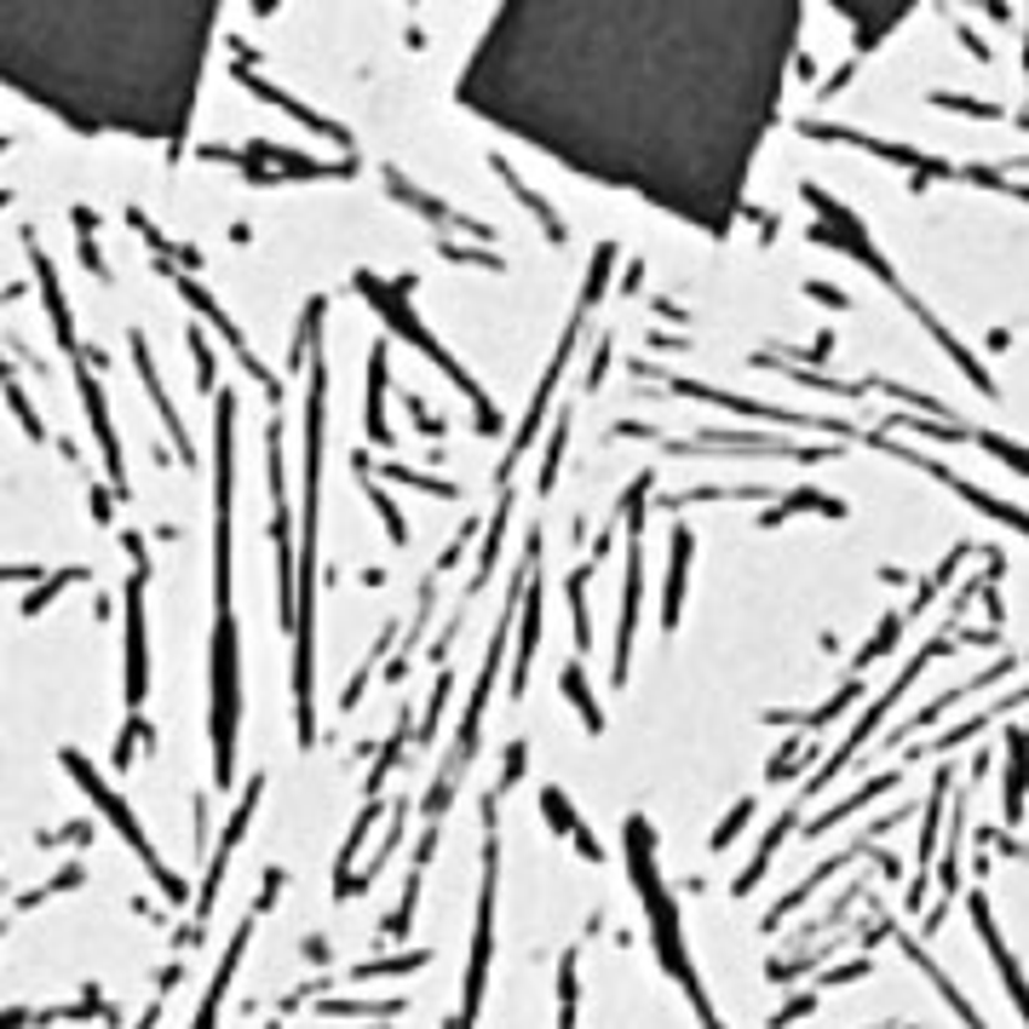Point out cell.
I'll list each match as a JSON object with an SVG mask.
<instances>
[{"instance_id":"9c48e42d","label":"cell","mask_w":1029,"mask_h":1029,"mask_svg":"<svg viewBox=\"0 0 1029 1029\" xmlns=\"http://www.w3.org/2000/svg\"><path fill=\"white\" fill-rule=\"evenodd\" d=\"M932 655H937V644H932V650H921V655H914V668H903V673L892 679V691H885V696H880V702H874V707L863 713V720H857V731H851V736L840 742V748H834V754H828V759H822V770H811V777H806V788H799V799H811V794H822L828 783H834V777H840V770L851 765V754H857V748H863V742H869V736L880 731V720H885V713H892V702H897V696L909 691V684H914V673H921V668L932 662Z\"/></svg>"},{"instance_id":"7dc6e473","label":"cell","mask_w":1029,"mask_h":1029,"mask_svg":"<svg viewBox=\"0 0 1029 1029\" xmlns=\"http://www.w3.org/2000/svg\"><path fill=\"white\" fill-rule=\"evenodd\" d=\"M109 501H116V490H109V483H93V518H98V524L116 518V506H109Z\"/></svg>"},{"instance_id":"d590c367","label":"cell","mask_w":1029,"mask_h":1029,"mask_svg":"<svg viewBox=\"0 0 1029 1029\" xmlns=\"http://www.w3.org/2000/svg\"><path fill=\"white\" fill-rule=\"evenodd\" d=\"M190 357H196V391L213 397V386H219V357H213V346H208L202 328H190Z\"/></svg>"},{"instance_id":"52a82bcc","label":"cell","mask_w":1029,"mask_h":1029,"mask_svg":"<svg viewBox=\"0 0 1029 1029\" xmlns=\"http://www.w3.org/2000/svg\"><path fill=\"white\" fill-rule=\"evenodd\" d=\"M127 553H133V576H127V707L138 713L145 702V684H150V662H145V581H150V558H145V540L133 529H122Z\"/></svg>"},{"instance_id":"f907efd6","label":"cell","mask_w":1029,"mask_h":1029,"mask_svg":"<svg viewBox=\"0 0 1029 1029\" xmlns=\"http://www.w3.org/2000/svg\"><path fill=\"white\" fill-rule=\"evenodd\" d=\"M639 282H644V260H633V265H627V276H621V294H639Z\"/></svg>"},{"instance_id":"8fae6325","label":"cell","mask_w":1029,"mask_h":1029,"mask_svg":"<svg viewBox=\"0 0 1029 1029\" xmlns=\"http://www.w3.org/2000/svg\"><path fill=\"white\" fill-rule=\"evenodd\" d=\"M174 288H179V300H185V305L196 311V317H208V323L219 328V339H224V346H231V351L242 357V368H248V375H253V380L265 386V397H271V403H282V380H271V375H265V363H260V357L248 351V339H242V328H237L231 317H224V305L213 300V288H202V282H196V276H185V271H174Z\"/></svg>"},{"instance_id":"bcb514c9","label":"cell","mask_w":1029,"mask_h":1029,"mask_svg":"<svg viewBox=\"0 0 1029 1029\" xmlns=\"http://www.w3.org/2000/svg\"><path fill=\"white\" fill-rule=\"evenodd\" d=\"M806 300H822L828 311H846V305H851V300L834 288V282H806Z\"/></svg>"},{"instance_id":"cb8c5ba5","label":"cell","mask_w":1029,"mask_h":1029,"mask_svg":"<svg viewBox=\"0 0 1029 1029\" xmlns=\"http://www.w3.org/2000/svg\"><path fill=\"white\" fill-rule=\"evenodd\" d=\"M351 472L363 477V490H368V501H375V512H380V524H386V535H391V547H403V540H409V518H403V512L391 506V495L380 490V477L368 472V454H351Z\"/></svg>"},{"instance_id":"d4e9b609","label":"cell","mask_w":1029,"mask_h":1029,"mask_svg":"<svg viewBox=\"0 0 1029 1029\" xmlns=\"http://www.w3.org/2000/svg\"><path fill=\"white\" fill-rule=\"evenodd\" d=\"M81 581H93V569L87 564H64V569H52V576L30 592V598H23V621H35V616H46L52 610V598H59V592H70V587H81Z\"/></svg>"},{"instance_id":"277c9868","label":"cell","mask_w":1029,"mask_h":1029,"mask_svg":"<svg viewBox=\"0 0 1029 1029\" xmlns=\"http://www.w3.org/2000/svg\"><path fill=\"white\" fill-rule=\"evenodd\" d=\"M655 490V472H639L627 483V495L616 501V512H627V587H621V610H616V655H610V684L627 691L633 679V639H639V598H644V506Z\"/></svg>"},{"instance_id":"ba28073f","label":"cell","mask_w":1029,"mask_h":1029,"mask_svg":"<svg viewBox=\"0 0 1029 1029\" xmlns=\"http://www.w3.org/2000/svg\"><path fill=\"white\" fill-rule=\"evenodd\" d=\"M668 454H777V461H834V443H783V438H765V432H702L691 443H662Z\"/></svg>"},{"instance_id":"8d00e7d4","label":"cell","mask_w":1029,"mask_h":1029,"mask_svg":"<svg viewBox=\"0 0 1029 1029\" xmlns=\"http://www.w3.org/2000/svg\"><path fill=\"white\" fill-rule=\"evenodd\" d=\"M449 691H454V668H438L432 702H426V713H420V742H432V736H438V720H443V702H449Z\"/></svg>"},{"instance_id":"44dd1931","label":"cell","mask_w":1029,"mask_h":1029,"mask_svg":"<svg viewBox=\"0 0 1029 1029\" xmlns=\"http://www.w3.org/2000/svg\"><path fill=\"white\" fill-rule=\"evenodd\" d=\"M260 794H265V777H253V783L242 788V799H237L231 822H224V840H219V851H213V869H208V903H213V885H219V874H224V857L237 851V840L248 834V817L260 811Z\"/></svg>"},{"instance_id":"ab89813d","label":"cell","mask_w":1029,"mask_h":1029,"mask_svg":"<svg viewBox=\"0 0 1029 1029\" xmlns=\"http://www.w3.org/2000/svg\"><path fill=\"white\" fill-rule=\"evenodd\" d=\"M380 811H386L380 799H368V806H363V817H357V828H351V834H346V846H339V885H346V869H351V857H357L363 834H368V828H375V817H380Z\"/></svg>"},{"instance_id":"4dcf8cb0","label":"cell","mask_w":1029,"mask_h":1029,"mask_svg":"<svg viewBox=\"0 0 1029 1029\" xmlns=\"http://www.w3.org/2000/svg\"><path fill=\"white\" fill-rule=\"evenodd\" d=\"M897 777H874V783H863V788H857V794H846V799H834V811H822L811 828H806V834H822V828H834V822H846L851 811H863L869 806V799H880L885 788H892Z\"/></svg>"},{"instance_id":"db71d44e","label":"cell","mask_w":1029,"mask_h":1029,"mask_svg":"<svg viewBox=\"0 0 1029 1029\" xmlns=\"http://www.w3.org/2000/svg\"><path fill=\"white\" fill-rule=\"evenodd\" d=\"M650 305H655V317H673V323H684V311H679L673 300H650Z\"/></svg>"},{"instance_id":"603a6c76","label":"cell","mask_w":1029,"mask_h":1029,"mask_svg":"<svg viewBox=\"0 0 1029 1029\" xmlns=\"http://www.w3.org/2000/svg\"><path fill=\"white\" fill-rule=\"evenodd\" d=\"M558 684H564V696H569V707L581 713V725H587V736H605V707H598V696L587 691V673H581V662H576V655H569V662H564Z\"/></svg>"},{"instance_id":"9a60e30c","label":"cell","mask_w":1029,"mask_h":1029,"mask_svg":"<svg viewBox=\"0 0 1029 1029\" xmlns=\"http://www.w3.org/2000/svg\"><path fill=\"white\" fill-rule=\"evenodd\" d=\"M535 650H540V558L524 581V605H518V655H512V696L529 691V668H535Z\"/></svg>"},{"instance_id":"f35d334b","label":"cell","mask_w":1029,"mask_h":1029,"mask_svg":"<svg viewBox=\"0 0 1029 1029\" xmlns=\"http://www.w3.org/2000/svg\"><path fill=\"white\" fill-rule=\"evenodd\" d=\"M754 811H759V799H754V794H742L736 806H731V817H725L720 828H713V851H725V846L742 834V828H748V817H754Z\"/></svg>"},{"instance_id":"836d02e7","label":"cell","mask_w":1029,"mask_h":1029,"mask_svg":"<svg viewBox=\"0 0 1029 1029\" xmlns=\"http://www.w3.org/2000/svg\"><path fill=\"white\" fill-rule=\"evenodd\" d=\"M564 443H569V409L558 414V426H553V438H547V461H540V477H535V495H553V483H558V466H564Z\"/></svg>"},{"instance_id":"5b68a950","label":"cell","mask_w":1029,"mask_h":1029,"mask_svg":"<svg viewBox=\"0 0 1029 1029\" xmlns=\"http://www.w3.org/2000/svg\"><path fill=\"white\" fill-rule=\"evenodd\" d=\"M59 765H64V777H70V783H75V788L87 794L93 806H98V811L109 817V828H116V834H122V840H127V846H133L138 857H145V869H150V874H156V880L167 885V892L179 897V880H174V874H167V869L156 863V851H150V840H145V828H138L133 806H127V799H122L116 788H109V783L98 777V770H93V759H87V754H75V748H59Z\"/></svg>"},{"instance_id":"8992f818","label":"cell","mask_w":1029,"mask_h":1029,"mask_svg":"<svg viewBox=\"0 0 1029 1029\" xmlns=\"http://www.w3.org/2000/svg\"><path fill=\"white\" fill-rule=\"evenodd\" d=\"M581 323H587V311L576 305V317H569V323H564V334H558V351H553V363H547V375H540V386H535V397H529V414H524V426H518V438L506 443V461H501V490L512 483V466H518L524 454L535 449V432H540V420H547V403H553V391H558V380H564L569 357H576Z\"/></svg>"},{"instance_id":"e575fe53","label":"cell","mask_w":1029,"mask_h":1029,"mask_svg":"<svg viewBox=\"0 0 1029 1029\" xmlns=\"http://www.w3.org/2000/svg\"><path fill=\"white\" fill-rule=\"evenodd\" d=\"M897 633H903V616H897V610H892V616H880V633H874V639H869L863 650H857V662H851V673L863 679V668H869V662H880V655H885V650L897 644Z\"/></svg>"},{"instance_id":"7a4b0ae2","label":"cell","mask_w":1029,"mask_h":1029,"mask_svg":"<svg viewBox=\"0 0 1029 1029\" xmlns=\"http://www.w3.org/2000/svg\"><path fill=\"white\" fill-rule=\"evenodd\" d=\"M535 558H540V529H529V540H524V564H518V576H512V598H506V616H501V627H495V639H490V650H483V668H477V684H472V696H466V713H461V731H454V748H449V759L438 765V777H432V788H426V817H443L449 811V799H454V788H461V777L472 770V759H477V736H483V707H490V696H495V679H501V655H506V633H512V621H518V605H524V581H529V569H535Z\"/></svg>"},{"instance_id":"e0dca14e","label":"cell","mask_w":1029,"mask_h":1029,"mask_svg":"<svg viewBox=\"0 0 1029 1029\" xmlns=\"http://www.w3.org/2000/svg\"><path fill=\"white\" fill-rule=\"evenodd\" d=\"M386 196H397V202H403V208H414L426 224H461V231L466 237H490V224H472V219H461V213H454L449 202H438V196H426L414 179H403V174H397V167H386Z\"/></svg>"},{"instance_id":"4fadbf2b","label":"cell","mask_w":1029,"mask_h":1029,"mask_svg":"<svg viewBox=\"0 0 1029 1029\" xmlns=\"http://www.w3.org/2000/svg\"><path fill=\"white\" fill-rule=\"evenodd\" d=\"M691 558H696V529L691 524H673L668 529V576H662V633H679V616H684V581H691Z\"/></svg>"},{"instance_id":"ac0fdd59","label":"cell","mask_w":1029,"mask_h":1029,"mask_svg":"<svg viewBox=\"0 0 1029 1029\" xmlns=\"http://www.w3.org/2000/svg\"><path fill=\"white\" fill-rule=\"evenodd\" d=\"M368 443L375 449H397V432L386 420V339L368 346Z\"/></svg>"},{"instance_id":"d6986e66","label":"cell","mask_w":1029,"mask_h":1029,"mask_svg":"<svg viewBox=\"0 0 1029 1029\" xmlns=\"http://www.w3.org/2000/svg\"><path fill=\"white\" fill-rule=\"evenodd\" d=\"M490 167H495V179L512 190V196H518V202L540 219V231H547V242H569V231H564V219L553 213V202H547V196H540V190H529L524 179H518V167H512L506 156H490Z\"/></svg>"},{"instance_id":"5bb4252c","label":"cell","mask_w":1029,"mask_h":1029,"mask_svg":"<svg viewBox=\"0 0 1029 1029\" xmlns=\"http://www.w3.org/2000/svg\"><path fill=\"white\" fill-rule=\"evenodd\" d=\"M231 75H237V87H242V93H253V98H265V104H276V109H288V116H300V122H305L311 133H323V138H334V145L346 150V156H357V145H351V133L339 127V122L317 116V109H311V104H300L294 93H282V87H271V81H265V75H253L248 64H237Z\"/></svg>"},{"instance_id":"f546056e","label":"cell","mask_w":1029,"mask_h":1029,"mask_svg":"<svg viewBox=\"0 0 1029 1029\" xmlns=\"http://www.w3.org/2000/svg\"><path fill=\"white\" fill-rule=\"evenodd\" d=\"M138 748H156V725L145 720V713H127V725H122V736H116V748H109V765L116 770H127L133 759H138Z\"/></svg>"},{"instance_id":"11a10c76","label":"cell","mask_w":1029,"mask_h":1029,"mask_svg":"<svg viewBox=\"0 0 1029 1029\" xmlns=\"http://www.w3.org/2000/svg\"><path fill=\"white\" fill-rule=\"evenodd\" d=\"M794 70H799V81H811V75H817V59H811V52H799Z\"/></svg>"},{"instance_id":"681fc988","label":"cell","mask_w":1029,"mask_h":1029,"mask_svg":"<svg viewBox=\"0 0 1029 1029\" xmlns=\"http://www.w3.org/2000/svg\"><path fill=\"white\" fill-rule=\"evenodd\" d=\"M70 224H75L81 237H93V231H98V213H93V208H75V213H70Z\"/></svg>"},{"instance_id":"7bdbcfd3","label":"cell","mask_w":1029,"mask_h":1029,"mask_svg":"<svg viewBox=\"0 0 1029 1029\" xmlns=\"http://www.w3.org/2000/svg\"><path fill=\"white\" fill-rule=\"evenodd\" d=\"M7 397H12V414L23 420V432H30V443H46V426H41V414L30 409V397H23V386H18V380H7Z\"/></svg>"},{"instance_id":"ee69618b","label":"cell","mask_w":1029,"mask_h":1029,"mask_svg":"<svg viewBox=\"0 0 1029 1029\" xmlns=\"http://www.w3.org/2000/svg\"><path fill=\"white\" fill-rule=\"evenodd\" d=\"M524 754H529L524 742H506V754H501V783H495V794H501V799H506V788H512V783L524 777Z\"/></svg>"},{"instance_id":"c3c4849f","label":"cell","mask_w":1029,"mask_h":1029,"mask_svg":"<svg viewBox=\"0 0 1029 1029\" xmlns=\"http://www.w3.org/2000/svg\"><path fill=\"white\" fill-rule=\"evenodd\" d=\"M472 535H477V524H466L461 535H454V547H443V553H438V576H443V569H449L454 558H461V553H466V540H472Z\"/></svg>"},{"instance_id":"f1b7e54d","label":"cell","mask_w":1029,"mask_h":1029,"mask_svg":"<svg viewBox=\"0 0 1029 1029\" xmlns=\"http://www.w3.org/2000/svg\"><path fill=\"white\" fill-rule=\"evenodd\" d=\"M794 822H799V799H794V806H783V811H777V822H770V834H765L759 857H754V863H748V874L736 880V892H748V885H754V880H759V874L770 869V857H777V846H783V840L794 834Z\"/></svg>"},{"instance_id":"2e32d148","label":"cell","mask_w":1029,"mask_h":1029,"mask_svg":"<svg viewBox=\"0 0 1029 1029\" xmlns=\"http://www.w3.org/2000/svg\"><path fill=\"white\" fill-rule=\"evenodd\" d=\"M30 260H35V276H41V300H46V317H52V334H59V351L75 363L81 351V339H75V317H70V305H64V288H59V271H52V260L41 253V242L30 237Z\"/></svg>"},{"instance_id":"1f68e13d","label":"cell","mask_w":1029,"mask_h":1029,"mask_svg":"<svg viewBox=\"0 0 1029 1029\" xmlns=\"http://www.w3.org/2000/svg\"><path fill=\"white\" fill-rule=\"evenodd\" d=\"M770 490H765V483H736V490H713V483H702V490H684V495H662V506L668 512H679V506H691V501H765Z\"/></svg>"},{"instance_id":"3957f363","label":"cell","mask_w":1029,"mask_h":1029,"mask_svg":"<svg viewBox=\"0 0 1029 1029\" xmlns=\"http://www.w3.org/2000/svg\"><path fill=\"white\" fill-rule=\"evenodd\" d=\"M351 282H357V294L380 311V323H386L397 339H409V346H414L426 363H432V368H443V380H454V386H461V397L472 403V426H477L483 438H495V432H501V409L490 403V391H483V386L466 375V368L454 363V351L443 346V339H438L432 328H426V323L414 317V305H409V288H414V282H409V276H403V282H380L375 271H357Z\"/></svg>"},{"instance_id":"4316f807","label":"cell","mask_w":1029,"mask_h":1029,"mask_svg":"<svg viewBox=\"0 0 1029 1029\" xmlns=\"http://www.w3.org/2000/svg\"><path fill=\"white\" fill-rule=\"evenodd\" d=\"M414 713H397V731L386 736V748H380V765L368 770V799H380V788L391 783V770H397V759H403V742L409 736H420V725H409Z\"/></svg>"},{"instance_id":"30bf717a","label":"cell","mask_w":1029,"mask_h":1029,"mask_svg":"<svg viewBox=\"0 0 1029 1029\" xmlns=\"http://www.w3.org/2000/svg\"><path fill=\"white\" fill-rule=\"evenodd\" d=\"M75 391H81V403H87V420H93V438H98V454H104V483L116 490L122 501L133 495L127 490V461H122V438H116V426H109V403H104V386H98V375H93V363H87V351H81L75 363Z\"/></svg>"},{"instance_id":"484cf974","label":"cell","mask_w":1029,"mask_h":1029,"mask_svg":"<svg viewBox=\"0 0 1029 1029\" xmlns=\"http://www.w3.org/2000/svg\"><path fill=\"white\" fill-rule=\"evenodd\" d=\"M380 483H409V490L432 495V501H461V483H449V477H432V472H420V466H403V461H386V466H380Z\"/></svg>"},{"instance_id":"b9f144b4","label":"cell","mask_w":1029,"mask_h":1029,"mask_svg":"<svg viewBox=\"0 0 1029 1029\" xmlns=\"http://www.w3.org/2000/svg\"><path fill=\"white\" fill-rule=\"evenodd\" d=\"M403 409H409V420L420 426L426 438H449V420H438L432 409H426V397H420V391H403Z\"/></svg>"},{"instance_id":"83f0119b","label":"cell","mask_w":1029,"mask_h":1029,"mask_svg":"<svg viewBox=\"0 0 1029 1029\" xmlns=\"http://www.w3.org/2000/svg\"><path fill=\"white\" fill-rule=\"evenodd\" d=\"M540 817H547L553 828H558V834H576V846L587 851V857H598V846H592V834H587V828L576 822V811H569V799H564V788H540Z\"/></svg>"},{"instance_id":"7c38bea8","label":"cell","mask_w":1029,"mask_h":1029,"mask_svg":"<svg viewBox=\"0 0 1029 1029\" xmlns=\"http://www.w3.org/2000/svg\"><path fill=\"white\" fill-rule=\"evenodd\" d=\"M127 351H133V368H138V380H145V391H150V403H156V414L167 420V438H174V454L185 466H196V449H190V432H185V420H179V409H174V397H167V386H161V375H156V357H150V346H145V334H127Z\"/></svg>"},{"instance_id":"ffe728a7","label":"cell","mask_w":1029,"mask_h":1029,"mask_svg":"<svg viewBox=\"0 0 1029 1029\" xmlns=\"http://www.w3.org/2000/svg\"><path fill=\"white\" fill-rule=\"evenodd\" d=\"M857 696H863V679L851 673V679H846V684H840V691L828 696L822 707H811V713H794V707H770V713H765V725H806V731H817V725H834V720H840V713H846V707H851Z\"/></svg>"},{"instance_id":"f5cc1de1","label":"cell","mask_w":1029,"mask_h":1029,"mask_svg":"<svg viewBox=\"0 0 1029 1029\" xmlns=\"http://www.w3.org/2000/svg\"><path fill=\"white\" fill-rule=\"evenodd\" d=\"M52 840H87V822H75V828H59V834H46V846Z\"/></svg>"},{"instance_id":"6da1fadb","label":"cell","mask_w":1029,"mask_h":1029,"mask_svg":"<svg viewBox=\"0 0 1029 1029\" xmlns=\"http://www.w3.org/2000/svg\"><path fill=\"white\" fill-rule=\"evenodd\" d=\"M323 426H328V363L311 351L305 391V524H300V627H294V736L317 742V501H323Z\"/></svg>"},{"instance_id":"d6a6232c","label":"cell","mask_w":1029,"mask_h":1029,"mask_svg":"<svg viewBox=\"0 0 1029 1029\" xmlns=\"http://www.w3.org/2000/svg\"><path fill=\"white\" fill-rule=\"evenodd\" d=\"M391 639H397V621H386V627H380V639H375V650H368V662H363V673H351V684H346V691H339V707H346V713H351V707L363 702V691H368V673L380 668V655L391 650Z\"/></svg>"},{"instance_id":"74e56055","label":"cell","mask_w":1029,"mask_h":1029,"mask_svg":"<svg viewBox=\"0 0 1029 1029\" xmlns=\"http://www.w3.org/2000/svg\"><path fill=\"white\" fill-rule=\"evenodd\" d=\"M806 759H811V742H806V736H794L788 748L765 765V783H788V777H799V765H806Z\"/></svg>"},{"instance_id":"60d3db41","label":"cell","mask_w":1029,"mask_h":1029,"mask_svg":"<svg viewBox=\"0 0 1029 1029\" xmlns=\"http://www.w3.org/2000/svg\"><path fill=\"white\" fill-rule=\"evenodd\" d=\"M438 253L443 260H454V265H477V271H506V260L495 248H454V242H438Z\"/></svg>"},{"instance_id":"f6af8a7d","label":"cell","mask_w":1029,"mask_h":1029,"mask_svg":"<svg viewBox=\"0 0 1029 1029\" xmlns=\"http://www.w3.org/2000/svg\"><path fill=\"white\" fill-rule=\"evenodd\" d=\"M605 375H610V339H598V346H592V368H587V391L605 386Z\"/></svg>"},{"instance_id":"816d5d0a","label":"cell","mask_w":1029,"mask_h":1029,"mask_svg":"<svg viewBox=\"0 0 1029 1029\" xmlns=\"http://www.w3.org/2000/svg\"><path fill=\"white\" fill-rule=\"evenodd\" d=\"M650 346H655V351H691L684 339H668V334H650Z\"/></svg>"},{"instance_id":"7402d4cb","label":"cell","mask_w":1029,"mask_h":1029,"mask_svg":"<svg viewBox=\"0 0 1029 1029\" xmlns=\"http://www.w3.org/2000/svg\"><path fill=\"white\" fill-rule=\"evenodd\" d=\"M794 512H822V518H846V501H834V495H817V490H794L783 506H770V512H759V535L765 529H783Z\"/></svg>"}]
</instances>
